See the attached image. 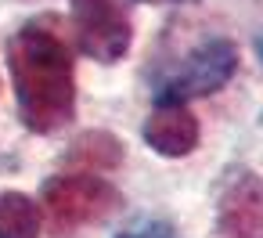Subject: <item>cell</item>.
Masks as SVG:
<instances>
[{
    "instance_id": "1",
    "label": "cell",
    "mask_w": 263,
    "mask_h": 238,
    "mask_svg": "<svg viewBox=\"0 0 263 238\" xmlns=\"http://www.w3.org/2000/svg\"><path fill=\"white\" fill-rule=\"evenodd\" d=\"M8 69L26 130L54 134L76 116V69L62 36V22L51 15L29 19L8 40Z\"/></svg>"
},
{
    "instance_id": "2",
    "label": "cell",
    "mask_w": 263,
    "mask_h": 238,
    "mask_svg": "<svg viewBox=\"0 0 263 238\" xmlns=\"http://www.w3.org/2000/svg\"><path fill=\"white\" fill-rule=\"evenodd\" d=\"M238 72V47L227 36H205L198 40L173 72H166L155 90L152 101L155 105H187L198 98H213L220 94Z\"/></svg>"
},
{
    "instance_id": "3",
    "label": "cell",
    "mask_w": 263,
    "mask_h": 238,
    "mask_svg": "<svg viewBox=\"0 0 263 238\" xmlns=\"http://www.w3.org/2000/svg\"><path fill=\"white\" fill-rule=\"evenodd\" d=\"M51 231L54 234H72L76 227L87 224H101L105 216H112L123 206V195L112 180L98 177V173H58L44 184L40 191Z\"/></svg>"
},
{
    "instance_id": "4",
    "label": "cell",
    "mask_w": 263,
    "mask_h": 238,
    "mask_svg": "<svg viewBox=\"0 0 263 238\" xmlns=\"http://www.w3.org/2000/svg\"><path fill=\"white\" fill-rule=\"evenodd\" d=\"M72 36L80 51L101 65H116L134 44V22L123 0H69Z\"/></svg>"
},
{
    "instance_id": "5",
    "label": "cell",
    "mask_w": 263,
    "mask_h": 238,
    "mask_svg": "<svg viewBox=\"0 0 263 238\" xmlns=\"http://www.w3.org/2000/svg\"><path fill=\"white\" fill-rule=\"evenodd\" d=\"M216 238H263V177L234 170L216 195Z\"/></svg>"
},
{
    "instance_id": "6",
    "label": "cell",
    "mask_w": 263,
    "mask_h": 238,
    "mask_svg": "<svg viewBox=\"0 0 263 238\" xmlns=\"http://www.w3.org/2000/svg\"><path fill=\"white\" fill-rule=\"evenodd\" d=\"M141 137L144 144L162 155V159H180V155H191L198 148V119L191 116L187 105H155V112H148L144 126H141Z\"/></svg>"
},
{
    "instance_id": "7",
    "label": "cell",
    "mask_w": 263,
    "mask_h": 238,
    "mask_svg": "<svg viewBox=\"0 0 263 238\" xmlns=\"http://www.w3.org/2000/svg\"><path fill=\"white\" fill-rule=\"evenodd\" d=\"M40 206L22 191H0V238H40Z\"/></svg>"
},
{
    "instance_id": "8",
    "label": "cell",
    "mask_w": 263,
    "mask_h": 238,
    "mask_svg": "<svg viewBox=\"0 0 263 238\" xmlns=\"http://www.w3.org/2000/svg\"><path fill=\"white\" fill-rule=\"evenodd\" d=\"M108 144H116L112 134H87V137H80V141L72 144L69 159H72V162H83V166H94V170H112V166H119L123 152H101V148H108Z\"/></svg>"
},
{
    "instance_id": "9",
    "label": "cell",
    "mask_w": 263,
    "mask_h": 238,
    "mask_svg": "<svg viewBox=\"0 0 263 238\" xmlns=\"http://www.w3.org/2000/svg\"><path fill=\"white\" fill-rule=\"evenodd\" d=\"M116 238H184L170 220H159V216H144V220H137V224H130V227H123Z\"/></svg>"
},
{
    "instance_id": "10",
    "label": "cell",
    "mask_w": 263,
    "mask_h": 238,
    "mask_svg": "<svg viewBox=\"0 0 263 238\" xmlns=\"http://www.w3.org/2000/svg\"><path fill=\"white\" fill-rule=\"evenodd\" d=\"M130 4H152V8H173V4H195V0H130Z\"/></svg>"
},
{
    "instance_id": "11",
    "label": "cell",
    "mask_w": 263,
    "mask_h": 238,
    "mask_svg": "<svg viewBox=\"0 0 263 238\" xmlns=\"http://www.w3.org/2000/svg\"><path fill=\"white\" fill-rule=\"evenodd\" d=\"M252 47H256V58H259V65H263V33L256 36V44H252Z\"/></svg>"
}]
</instances>
